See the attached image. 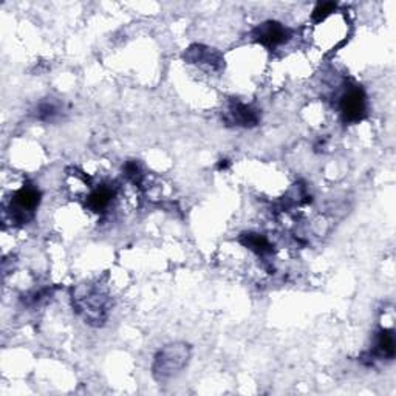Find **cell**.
Returning <instances> with one entry per match:
<instances>
[{
    "instance_id": "6da1fadb",
    "label": "cell",
    "mask_w": 396,
    "mask_h": 396,
    "mask_svg": "<svg viewBox=\"0 0 396 396\" xmlns=\"http://www.w3.org/2000/svg\"><path fill=\"white\" fill-rule=\"evenodd\" d=\"M73 307L90 325H103L107 319L110 301L95 285H82L73 293Z\"/></svg>"
},
{
    "instance_id": "7a4b0ae2",
    "label": "cell",
    "mask_w": 396,
    "mask_h": 396,
    "mask_svg": "<svg viewBox=\"0 0 396 396\" xmlns=\"http://www.w3.org/2000/svg\"><path fill=\"white\" fill-rule=\"evenodd\" d=\"M190 357V347L183 342L171 344L159 350L154 362V376L157 381H169L186 367Z\"/></svg>"
},
{
    "instance_id": "3957f363",
    "label": "cell",
    "mask_w": 396,
    "mask_h": 396,
    "mask_svg": "<svg viewBox=\"0 0 396 396\" xmlns=\"http://www.w3.org/2000/svg\"><path fill=\"white\" fill-rule=\"evenodd\" d=\"M41 203V192L34 186H25L14 194L11 200V220L24 225L33 218L36 208Z\"/></svg>"
},
{
    "instance_id": "277c9868",
    "label": "cell",
    "mask_w": 396,
    "mask_h": 396,
    "mask_svg": "<svg viewBox=\"0 0 396 396\" xmlns=\"http://www.w3.org/2000/svg\"><path fill=\"white\" fill-rule=\"evenodd\" d=\"M367 112V99L359 87L350 88L341 99V113L345 123H357Z\"/></svg>"
},
{
    "instance_id": "5b68a950",
    "label": "cell",
    "mask_w": 396,
    "mask_h": 396,
    "mask_svg": "<svg viewBox=\"0 0 396 396\" xmlns=\"http://www.w3.org/2000/svg\"><path fill=\"white\" fill-rule=\"evenodd\" d=\"M254 39L257 42H260L262 45L268 48H277L280 45H284L285 42L289 41L291 37V32L285 27L279 24V22H265V24L258 25L254 29Z\"/></svg>"
},
{
    "instance_id": "8992f818",
    "label": "cell",
    "mask_w": 396,
    "mask_h": 396,
    "mask_svg": "<svg viewBox=\"0 0 396 396\" xmlns=\"http://www.w3.org/2000/svg\"><path fill=\"white\" fill-rule=\"evenodd\" d=\"M185 59L187 62L195 64L208 72H220L223 68L222 55L214 48L203 47V45H194V47H190L186 51Z\"/></svg>"
},
{
    "instance_id": "52a82bcc",
    "label": "cell",
    "mask_w": 396,
    "mask_h": 396,
    "mask_svg": "<svg viewBox=\"0 0 396 396\" xmlns=\"http://www.w3.org/2000/svg\"><path fill=\"white\" fill-rule=\"evenodd\" d=\"M223 119L227 126H237V127H256L258 124V112L251 107V105L243 104L240 101H232L227 105Z\"/></svg>"
},
{
    "instance_id": "ba28073f",
    "label": "cell",
    "mask_w": 396,
    "mask_h": 396,
    "mask_svg": "<svg viewBox=\"0 0 396 396\" xmlns=\"http://www.w3.org/2000/svg\"><path fill=\"white\" fill-rule=\"evenodd\" d=\"M113 197H115V190L109 186H101L90 194L87 204L91 211L104 212L110 206Z\"/></svg>"
},
{
    "instance_id": "9c48e42d",
    "label": "cell",
    "mask_w": 396,
    "mask_h": 396,
    "mask_svg": "<svg viewBox=\"0 0 396 396\" xmlns=\"http://www.w3.org/2000/svg\"><path fill=\"white\" fill-rule=\"evenodd\" d=\"M373 355L381 359H393L395 356V336L392 330H383L378 334L376 345L373 350Z\"/></svg>"
},
{
    "instance_id": "30bf717a",
    "label": "cell",
    "mask_w": 396,
    "mask_h": 396,
    "mask_svg": "<svg viewBox=\"0 0 396 396\" xmlns=\"http://www.w3.org/2000/svg\"><path fill=\"white\" fill-rule=\"evenodd\" d=\"M240 242H242L243 246H246L248 249L254 251V253L258 254V256H266L272 251L270 240L266 239L265 235H260V234H254V232L243 234L240 237Z\"/></svg>"
},
{
    "instance_id": "8fae6325",
    "label": "cell",
    "mask_w": 396,
    "mask_h": 396,
    "mask_svg": "<svg viewBox=\"0 0 396 396\" xmlns=\"http://www.w3.org/2000/svg\"><path fill=\"white\" fill-rule=\"evenodd\" d=\"M60 115H62V105L56 101H44L34 110L36 119L44 121V123H53Z\"/></svg>"
},
{
    "instance_id": "7c38bea8",
    "label": "cell",
    "mask_w": 396,
    "mask_h": 396,
    "mask_svg": "<svg viewBox=\"0 0 396 396\" xmlns=\"http://www.w3.org/2000/svg\"><path fill=\"white\" fill-rule=\"evenodd\" d=\"M124 172H126V177L131 180L133 185H141L144 180V173L141 171L140 164L136 161H128L124 167Z\"/></svg>"
},
{
    "instance_id": "4fadbf2b",
    "label": "cell",
    "mask_w": 396,
    "mask_h": 396,
    "mask_svg": "<svg viewBox=\"0 0 396 396\" xmlns=\"http://www.w3.org/2000/svg\"><path fill=\"white\" fill-rule=\"evenodd\" d=\"M334 10H336V4H333V2L317 4V6L313 11V20L315 22H322V20L329 18L331 13H334Z\"/></svg>"
},
{
    "instance_id": "5bb4252c",
    "label": "cell",
    "mask_w": 396,
    "mask_h": 396,
    "mask_svg": "<svg viewBox=\"0 0 396 396\" xmlns=\"http://www.w3.org/2000/svg\"><path fill=\"white\" fill-rule=\"evenodd\" d=\"M227 166H230V163H227V159H222V161H220V164H218V169H220V171L226 169Z\"/></svg>"
}]
</instances>
